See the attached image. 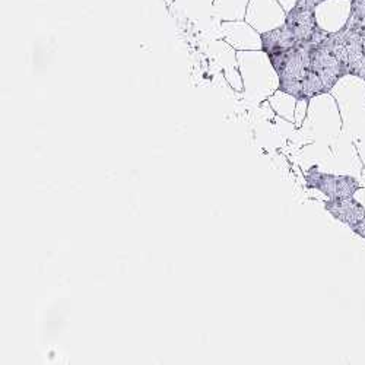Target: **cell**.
<instances>
[{
    "instance_id": "cell-1",
    "label": "cell",
    "mask_w": 365,
    "mask_h": 365,
    "mask_svg": "<svg viewBox=\"0 0 365 365\" xmlns=\"http://www.w3.org/2000/svg\"><path fill=\"white\" fill-rule=\"evenodd\" d=\"M313 167L307 175V185L310 189H317L324 193L329 199H346L361 189L356 178L349 175H333L323 174Z\"/></svg>"
},
{
    "instance_id": "cell-2",
    "label": "cell",
    "mask_w": 365,
    "mask_h": 365,
    "mask_svg": "<svg viewBox=\"0 0 365 365\" xmlns=\"http://www.w3.org/2000/svg\"><path fill=\"white\" fill-rule=\"evenodd\" d=\"M333 218L346 224L351 230L365 220V207L354 197L346 199H329L324 205Z\"/></svg>"
},
{
    "instance_id": "cell-3",
    "label": "cell",
    "mask_w": 365,
    "mask_h": 365,
    "mask_svg": "<svg viewBox=\"0 0 365 365\" xmlns=\"http://www.w3.org/2000/svg\"><path fill=\"white\" fill-rule=\"evenodd\" d=\"M352 231H354L356 235H359L361 238L365 240V220L361 221L358 225H355V227L352 228Z\"/></svg>"
}]
</instances>
